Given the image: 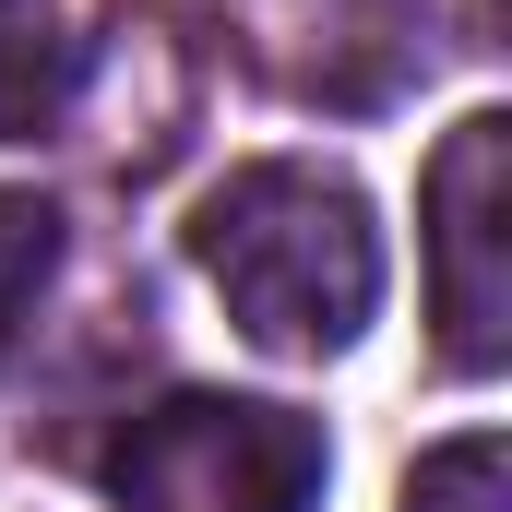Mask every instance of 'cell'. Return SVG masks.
<instances>
[{
	"mask_svg": "<svg viewBox=\"0 0 512 512\" xmlns=\"http://www.w3.org/2000/svg\"><path fill=\"white\" fill-rule=\"evenodd\" d=\"M191 262L215 274L227 322L274 358H334L382 310V227L334 167H239L203 191Z\"/></svg>",
	"mask_w": 512,
	"mask_h": 512,
	"instance_id": "6da1fadb",
	"label": "cell"
},
{
	"mask_svg": "<svg viewBox=\"0 0 512 512\" xmlns=\"http://www.w3.org/2000/svg\"><path fill=\"white\" fill-rule=\"evenodd\" d=\"M512 453H501V429H465V441H441L417 477H405V512H512Z\"/></svg>",
	"mask_w": 512,
	"mask_h": 512,
	"instance_id": "8992f818",
	"label": "cell"
},
{
	"mask_svg": "<svg viewBox=\"0 0 512 512\" xmlns=\"http://www.w3.org/2000/svg\"><path fill=\"white\" fill-rule=\"evenodd\" d=\"M48 274H60V215L36 191H0V358H12L24 310L48 298Z\"/></svg>",
	"mask_w": 512,
	"mask_h": 512,
	"instance_id": "5b68a950",
	"label": "cell"
},
{
	"mask_svg": "<svg viewBox=\"0 0 512 512\" xmlns=\"http://www.w3.org/2000/svg\"><path fill=\"white\" fill-rule=\"evenodd\" d=\"M322 477H334L322 417L262 405V393H167L108 453L120 512H310Z\"/></svg>",
	"mask_w": 512,
	"mask_h": 512,
	"instance_id": "7a4b0ae2",
	"label": "cell"
},
{
	"mask_svg": "<svg viewBox=\"0 0 512 512\" xmlns=\"http://www.w3.org/2000/svg\"><path fill=\"white\" fill-rule=\"evenodd\" d=\"M429 310H441V358L453 370H501L512 358V120L477 108V120L441 131L429 155Z\"/></svg>",
	"mask_w": 512,
	"mask_h": 512,
	"instance_id": "3957f363",
	"label": "cell"
},
{
	"mask_svg": "<svg viewBox=\"0 0 512 512\" xmlns=\"http://www.w3.org/2000/svg\"><path fill=\"white\" fill-rule=\"evenodd\" d=\"M72 96V36H60V0H0V143L60 120Z\"/></svg>",
	"mask_w": 512,
	"mask_h": 512,
	"instance_id": "277c9868",
	"label": "cell"
}]
</instances>
